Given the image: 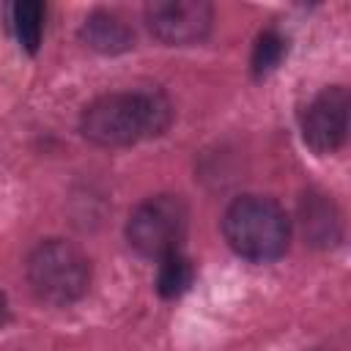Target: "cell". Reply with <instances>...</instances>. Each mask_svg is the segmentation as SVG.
<instances>
[{"instance_id":"6da1fadb","label":"cell","mask_w":351,"mask_h":351,"mask_svg":"<svg viewBox=\"0 0 351 351\" xmlns=\"http://www.w3.org/2000/svg\"><path fill=\"white\" fill-rule=\"evenodd\" d=\"M173 123V101L159 88H129L93 99L80 118L85 140L101 148H126L159 137Z\"/></svg>"},{"instance_id":"7a4b0ae2","label":"cell","mask_w":351,"mask_h":351,"mask_svg":"<svg viewBox=\"0 0 351 351\" xmlns=\"http://www.w3.org/2000/svg\"><path fill=\"white\" fill-rule=\"evenodd\" d=\"M222 233L236 255L252 263H269L288 250L291 219L277 200L263 195H241L225 208Z\"/></svg>"},{"instance_id":"3957f363","label":"cell","mask_w":351,"mask_h":351,"mask_svg":"<svg viewBox=\"0 0 351 351\" xmlns=\"http://www.w3.org/2000/svg\"><path fill=\"white\" fill-rule=\"evenodd\" d=\"M25 277L38 302L66 307L85 296L90 285V261L74 241L44 239L30 250Z\"/></svg>"},{"instance_id":"277c9868","label":"cell","mask_w":351,"mask_h":351,"mask_svg":"<svg viewBox=\"0 0 351 351\" xmlns=\"http://www.w3.org/2000/svg\"><path fill=\"white\" fill-rule=\"evenodd\" d=\"M189 228V208L178 195H151L126 219V241L145 258H165L181 250Z\"/></svg>"},{"instance_id":"5b68a950","label":"cell","mask_w":351,"mask_h":351,"mask_svg":"<svg viewBox=\"0 0 351 351\" xmlns=\"http://www.w3.org/2000/svg\"><path fill=\"white\" fill-rule=\"evenodd\" d=\"M145 25L162 44L189 47L208 36L214 8L206 0H159L145 5Z\"/></svg>"},{"instance_id":"8992f818","label":"cell","mask_w":351,"mask_h":351,"mask_svg":"<svg viewBox=\"0 0 351 351\" xmlns=\"http://www.w3.org/2000/svg\"><path fill=\"white\" fill-rule=\"evenodd\" d=\"M351 96L343 85H329L310 99L302 112V137L315 154H332L348 134Z\"/></svg>"},{"instance_id":"52a82bcc","label":"cell","mask_w":351,"mask_h":351,"mask_svg":"<svg viewBox=\"0 0 351 351\" xmlns=\"http://www.w3.org/2000/svg\"><path fill=\"white\" fill-rule=\"evenodd\" d=\"M299 225H302L307 244H313V247H332L340 241V230H343L340 211H337L335 200L324 192H304L302 195Z\"/></svg>"},{"instance_id":"ba28073f","label":"cell","mask_w":351,"mask_h":351,"mask_svg":"<svg viewBox=\"0 0 351 351\" xmlns=\"http://www.w3.org/2000/svg\"><path fill=\"white\" fill-rule=\"evenodd\" d=\"M80 38L90 49H96L101 55H118V52H126V49L134 47L132 27L115 11H93V14H88L82 19Z\"/></svg>"},{"instance_id":"9c48e42d","label":"cell","mask_w":351,"mask_h":351,"mask_svg":"<svg viewBox=\"0 0 351 351\" xmlns=\"http://www.w3.org/2000/svg\"><path fill=\"white\" fill-rule=\"evenodd\" d=\"M44 16H47L44 3L19 0L11 5V30H14L16 41L22 44V49H27V52L38 49L41 36H44Z\"/></svg>"},{"instance_id":"30bf717a","label":"cell","mask_w":351,"mask_h":351,"mask_svg":"<svg viewBox=\"0 0 351 351\" xmlns=\"http://www.w3.org/2000/svg\"><path fill=\"white\" fill-rule=\"evenodd\" d=\"M192 280H195V266L181 250L159 258V269H156V291H159V296L176 299L184 291H189Z\"/></svg>"},{"instance_id":"8fae6325","label":"cell","mask_w":351,"mask_h":351,"mask_svg":"<svg viewBox=\"0 0 351 351\" xmlns=\"http://www.w3.org/2000/svg\"><path fill=\"white\" fill-rule=\"evenodd\" d=\"M285 55V38L277 30H263L252 49V71L255 77H263L277 69V63Z\"/></svg>"},{"instance_id":"7c38bea8","label":"cell","mask_w":351,"mask_h":351,"mask_svg":"<svg viewBox=\"0 0 351 351\" xmlns=\"http://www.w3.org/2000/svg\"><path fill=\"white\" fill-rule=\"evenodd\" d=\"M5 318H8V302H5V293L0 291V326L5 324Z\"/></svg>"}]
</instances>
